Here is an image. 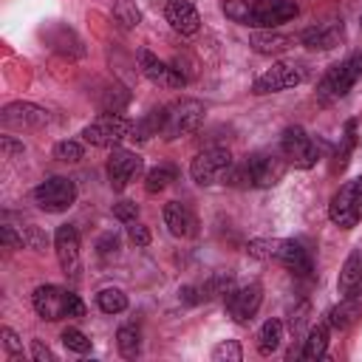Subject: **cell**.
Wrapping results in <instances>:
<instances>
[{
    "mask_svg": "<svg viewBox=\"0 0 362 362\" xmlns=\"http://www.w3.org/2000/svg\"><path fill=\"white\" fill-rule=\"evenodd\" d=\"M359 76H362V51H356V54H351L348 59H342V62H337V65L328 68V74L322 76V82H320V88H317L320 102L342 99V96L354 88V82H356Z\"/></svg>",
    "mask_w": 362,
    "mask_h": 362,
    "instance_id": "6da1fadb",
    "label": "cell"
},
{
    "mask_svg": "<svg viewBox=\"0 0 362 362\" xmlns=\"http://www.w3.org/2000/svg\"><path fill=\"white\" fill-rule=\"evenodd\" d=\"M116 345H119V354L124 359H136L139 351H141V334L136 325H122L116 331Z\"/></svg>",
    "mask_w": 362,
    "mask_h": 362,
    "instance_id": "4316f807",
    "label": "cell"
},
{
    "mask_svg": "<svg viewBox=\"0 0 362 362\" xmlns=\"http://www.w3.org/2000/svg\"><path fill=\"white\" fill-rule=\"evenodd\" d=\"M277 246H280L277 238H255V240H249L246 252H249L252 257H257V260H274Z\"/></svg>",
    "mask_w": 362,
    "mask_h": 362,
    "instance_id": "f546056e",
    "label": "cell"
},
{
    "mask_svg": "<svg viewBox=\"0 0 362 362\" xmlns=\"http://www.w3.org/2000/svg\"><path fill=\"white\" fill-rule=\"evenodd\" d=\"M328 320L325 322H317L311 331H308V337H305V345H303V359H308V362H317V359H322L325 356V348H328Z\"/></svg>",
    "mask_w": 362,
    "mask_h": 362,
    "instance_id": "cb8c5ba5",
    "label": "cell"
},
{
    "mask_svg": "<svg viewBox=\"0 0 362 362\" xmlns=\"http://www.w3.org/2000/svg\"><path fill=\"white\" fill-rule=\"evenodd\" d=\"M339 40H342V25H311L300 34V42L314 51H328L339 45Z\"/></svg>",
    "mask_w": 362,
    "mask_h": 362,
    "instance_id": "44dd1931",
    "label": "cell"
},
{
    "mask_svg": "<svg viewBox=\"0 0 362 362\" xmlns=\"http://www.w3.org/2000/svg\"><path fill=\"white\" fill-rule=\"evenodd\" d=\"M297 14H300V8H297V3H291V0H266V3L252 6L249 25L272 28V25H280V23L294 20Z\"/></svg>",
    "mask_w": 362,
    "mask_h": 362,
    "instance_id": "8fae6325",
    "label": "cell"
},
{
    "mask_svg": "<svg viewBox=\"0 0 362 362\" xmlns=\"http://www.w3.org/2000/svg\"><path fill=\"white\" fill-rule=\"evenodd\" d=\"M0 238H3V243H6V246H11V249H14V246H25L23 235H17L11 226H3V229H0Z\"/></svg>",
    "mask_w": 362,
    "mask_h": 362,
    "instance_id": "ee69618b",
    "label": "cell"
},
{
    "mask_svg": "<svg viewBox=\"0 0 362 362\" xmlns=\"http://www.w3.org/2000/svg\"><path fill=\"white\" fill-rule=\"evenodd\" d=\"M303 82V68L300 65H291V62H277L272 65L266 74H260L252 85V93L257 96H266V93H277V90H286V88H294Z\"/></svg>",
    "mask_w": 362,
    "mask_h": 362,
    "instance_id": "52a82bcc",
    "label": "cell"
},
{
    "mask_svg": "<svg viewBox=\"0 0 362 362\" xmlns=\"http://www.w3.org/2000/svg\"><path fill=\"white\" fill-rule=\"evenodd\" d=\"M229 167H232V153L226 147H206L192 158L189 175L195 184L206 187V184H215Z\"/></svg>",
    "mask_w": 362,
    "mask_h": 362,
    "instance_id": "5b68a950",
    "label": "cell"
},
{
    "mask_svg": "<svg viewBox=\"0 0 362 362\" xmlns=\"http://www.w3.org/2000/svg\"><path fill=\"white\" fill-rule=\"evenodd\" d=\"M54 158L57 161H65V164H76L82 158V144L79 141H71V139L57 141L54 144Z\"/></svg>",
    "mask_w": 362,
    "mask_h": 362,
    "instance_id": "d6a6232c",
    "label": "cell"
},
{
    "mask_svg": "<svg viewBox=\"0 0 362 362\" xmlns=\"http://www.w3.org/2000/svg\"><path fill=\"white\" fill-rule=\"evenodd\" d=\"M65 314L68 317H85V303L74 291H68V297H65Z\"/></svg>",
    "mask_w": 362,
    "mask_h": 362,
    "instance_id": "60d3db41",
    "label": "cell"
},
{
    "mask_svg": "<svg viewBox=\"0 0 362 362\" xmlns=\"http://www.w3.org/2000/svg\"><path fill=\"white\" fill-rule=\"evenodd\" d=\"M351 189H354V204H356V212L362 215V175L351 181Z\"/></svg>",
    "mask_w": 362,
    "mask_h": 362,
    "instance_id": "f6af8a7d",
    "label": "cell"
},
{
    "mask_svg": "<svg viewBox=\"0 0 362 362\" xmlns=\"http://www.w3.org/2000/svg\"><path fill=\"white\" fill-rule=\"evenodd\" d=\"M48 40H51V45H54L59 54H68V57H82V54H85L82 40H79V37H76L71 28L57 25L54 31H48Z\"/></svg>",
    "mask_w": 362,
    "mask_h": 362,
    "instance_id": "d4e9b609",
    "label": "cell"
},
{
    "mask_svg": "<svg viewBox=\"0 0 362 362\" xmlns=\"http://www.w3.org/2000/svg\"><path fill=\"white\" fill-rule=\"evenodd\" d=\"M359 317H362V288H356L354 294L342 297V303L328 311V325L337 328V331H345V328H351Z\"/></svg>",
    "mask_w": 362,
    "mask_h": 362,
    "instance_id": "ffe728a7",
    "label": "cell"
},
{
    "mask_svg": "<svg viewBox=\"0 0 362 362\" xmlns=\"http://www.w3.org/2000/svg\"><path fill=\"white\" fill-rule=\"evenodd\" d=\"M246 170H249V178H252V187H274L283 173H286V161L283 156L277 153H252L246 158Z\"/></svg>",
    "mask_w": 362,
    "mask_h": 362,
    "instance_id": "ba28073f",
    "label": "cell"
},
{
    "mask_svg": "<svg viewBox=\"0 0 362 362\" xmlns=\"http://www.w3.org/2000/svg\"><path fill=\"white\" fill-rule=\"evenodd\" d=\"M356 288H362V252L348 255V260L342 263L339 280H337V291H339L342 297L354 294Z\"/></svg>",
    "mask_w": 362,
    "mask_h": 362,
    "instance_id": "7402d4cb",
    "label": "cell"
},
{
    "mask_svg": "<svg viewBox=\"0 0 362 362\" xmlns=\"http://www.w3.org/2000/svg\"><path fill=\"white\" fill-rule=\"evenodd\" d=\"M274 260H277L280 266H286L291 274H300V277L311 274V269H314V260H311L308 249H305L300 240H291V238H288V240H280Z\"/></svg>",
    "mask_w": 362,
    "mask_h": 362,
    "instance_id": "e0dca14e",
    "label": "cell"
},
{
    "mask_svg": "<svg viewBox=\"0 0 362 362\" xmlns=\"http://www.w3.org/2000/svg\"><path fill=\"white\" fill-rule=\"evenodd\" d=\"M96 249H99V255H102V257H110V255H116V252H119V238H116L113 232H107V235H102V238H99Z\"/></svg>",
    "mask_w": 362,
    "mask_h": 362,
    "instance_id": "f35d334b",
    "label": "cell"
},
{
    "mask_svg": "<svg viewBox=\"0 0 362 362\" xmlns=\"http://www.w3.org/2000/svg\"><path fill=\"white\" fill-rule=\"evenodd\" d=\"M229 291H232V277L229 274H212L201 286V300H212V297H221V294H229Z\"/></svg>",
    "mask_w": 362,
    "mask_h": 362,
    "instance_id": "4dcf8cb0",
    "label": "cell"
},
{
    "mask_svg": "<svg viewBox=\"0 0 362 362\" xmlns=\"http://www.w3.org/2000/svg\"><path fill=\"white\" fill-rule=\"evenodd\" d=\"M31 354L37 362H54V354L48 351V345H42V339H34L31 342Z\"/></svg>",
    "mask_w": 362,
    "mask_h": 362,
    "instance_id": "7bdbcfd3",
    "label": "cell"
},
{
    "mask_svg": "<svg viewBox=\"0 0 362 362\" xmlns=\"http://www.w3.org/2000/svg\"><path fill=\"white\" fill-rule=\"evenodd\" d=\"M54 252H57V260L62 266L65 274L76 277L79 274V232L76 226L71 223H62L54 235Z\"/></svg>",
    "mask_w": 362,
    "mask_h": 362,
    "instance_id": "4fadbf2b",
    "label": "cell"
},
{
    "mask_svg": "<svg viewBox=\"0 0 362 362\" xmlns=\"http://www.w3.org/2000/svg\"><path fill=\"white\" fill-rule=\"evenodd\" d=\"M62 345L68 351H76V354H88L90 351V339L79 331V328H65L62 331Z\"/></svg>",
    "mask_w": 362,
    "mask_h": 362,
    "instance_id": "836d02e7",
    "label": "cell"
},
{
    "mask_svg": "<svg viewBox=\"0 0 362 362\" xmlns=\"http://www.w3.org/2000/svg\"><path fill=\"white\" fill-rule=\"evenodd\" d=\"M280 150H283V158L297 170H311L317 164V144L303 127H286L280 139Z\"/></svg>",
    "mask_w": 362,
    "mask_h": 362,
    "instance_id": "8992f818",
    "label": "cell"
},
{
    "mask_svg": "<svg viewBox=\"0 0 362 362\" xmlns=\"http://www.w3.org/2000/svg\"><path fill=\"white\" fill-rule=\"evenodd\" d=\"M113 20L122 25V28H136L141 23V11L133 0H116L113 6Z\"/></svg>",
    "mask_w": 362,
    "mask_h": 362,
    "instance_id": "f1b7e54d",
    "label": "cell"
},
{
    "mask_svg": "<svg viewBox=\"0 0 362 362\" xmlns=\"http://www.w3.org/2000/svg\"><path fill=\"white\" fill-rule=\"evenodd\" d=\"M164 226L170 229V235L175 238H189L195 235V215L187 204H178V201H170L164 204Z\"/></svg>",
    "mask_w": 362,
    "mask_h": 362,
    "instance_id": "d6986e66",
    "label": "cell"
},
{
    "mask_svg": "<svg viewBox=\"0 0 362 362\" xmlns=\"http://www.w3.org/2000/svg\"><path fill=\"white\" fill-rule=\"evenodd\" d=\"M178 294H181V300H184V303H198V300H201V297H195L198 291H195L192 286H184V288H181Z\"/></svg>",
    "mask_w": 362,
    "mask_h": 362,
    "instance_id": "c3c4849f",
    "label": "cell"
},
{
    "mask_svg": "<svg viewBox=\"0 0 362 362\" xmlns=\"http://www.w3.org/2000/svg\"><path fill=\"white\" fill-rule=\"evenodd\" d=\"M65 297H68L65 288L48 283V286H37V288H34L31 303H34V311H37L42 320L57 322V320L68 317V314H65Z\"/></svg>",
    "mask_w": 362,
    "mask_h": 362,
    "instance_id": "5bb4252c",
    "label": "cell"
},
{
    "mask_svg": "<svg viewBox=\"0 0 362 362\" xmlns=\"http://www.w3.org/2000/svg\"><path fill=\"white\" fill-rule=\"evenodd\" d=\"M223 14L235 23H243L249 25V17H252V6L246 0H223Z\"/></svg>",
    "mask_w": 362,
    "mask_h": 362,
    "instance_id": "d590c367",
    "label": "cell"
},
{
    "mask_svg": "<svg viewBox=\"0 0 362 362\" xmlns=\"http://www.w3.org/2000/svg\"><path fill=\"white\" fill-rule=\"evenodd\" d=\"M23 240H25V246H31V249H42V246H45V235H42L37 226H28V229L23 232Z\"/></svg>",
    "mask_w": 362,
    "mask_h": 362,
    "instance_id": "b9f144b4",
    "label": "cell"
},
{
    "mask_svg": "<svg viewBox=\"0 0 362 362\" xmlns=\"http://www.w3.org/2000/svg\"><path fill=\"white\" fill-rule=\"evenodd\" d=\"M212 359H215V362H240V359H243V348H240L235 339H226V342L215 345Z\"/></svg>",
    "mask_w": 362,
    "mask_h": 362,
    "instance_id": "e575fe53",
    "label": "cell"
},
{
    "mask_svg": "<svg viewBox=\"0 0 362 362\" xmlns=\"http://www.w3.org/2000/svg\"><path fill=\"white\" fill-rule=\"evenodd\" d=\"M328 218H331L339 229H351V226H356V223H359V218H362V215L356 212L351 181H348V184H342V187L334 192V198H331V204H328Z\"/></svg>",
    "mask_w": 362,
    "mask_h": 362,
    "instance_id": "9a60e30c",
    "label": "cell"
},
{
    "mask_svg": "<svg viewBox=\"0 0 362 362\" xmlns=\"http://www.w3.org/2000/svg\"><path fill=\"white\" fill-rule=\"evenodd\" d=\"M34 201L42 212H65L76 201V184L65 175H51L34 189Z\"/></svg>",
    "mask_w": 362,
    "mask_h": 362,
    "instance_id": "277c9868",
    "label": "cell"
},
{
    "mask_svg": "<svg viewBox=\"0 0 362 362\" xmlns=\"http://www.w3.org/2000/svg\"><path fill=\"white\" fill-rule=\"evenodd\" d=\"M96 303H99V308L105 314H119V311L127 308V294L122 288H102L96 294Z\"/></svg>",
    "mask_w": 362,
    "mask_h": 362,
    "instance_id": "83f0119b",
    "label": "cell"
},
{
    "mask_svg": "<svg viewBox=\"0 0 362 362\" xmlns=\"http://www.w3.org/2000/svg\"><path fill=\"white\" fill-rule=\"evenodd\" d=\"M136 215H139V204H133V201H119V204H113V218H116V221L133 223Z\"/></svg>",
    "mask_w": 362,
    "mask_h": 362,
    "instance_id": "8d00e7d4",
    "label": "cell"
},
{
    "mask_svg": "<svg viewBox=\"0 0 362 362\" xmlns=\"http://www.w3.org/2000/svg\"><path fill=\"white\" fill-rule=\"evenodd\" d=\"M139 65H141V74H144L153 85H158V88L175 90V88H184V82H187V76H184L178 68L167 65L164 59H158V57L150 54V51H139Z\"/></svg>",
    "mask_w": 362,
    "mask_h": 362,
    "instance_id": "30bf717a",
    "label": "cell"
},
{
    "mask_svg": "<svg viewBox=\"0 0 362 362\" xmlns=\"http://www.w3.org/2000/svg\"><path fill=\"white\" fill-rule=\"evenodd\" d=\"M260 303H263V288H260V283H249V286L232 288V291L226 294V311H229V317H232L235 322H240V325H246V322L257 314Z\"/></svg>",
    "mask_w": 362,
    "mask_h": 362,
    "instance_id": "9c48e42d",
    "label": "cell"
},
{
    "mask_svg": "<svg viewBox=\"0 0 362 362\" xmlns=\"http://www.w3.org/2000/svg\"><path fill=\"white\" fill-rule=\"evenodd\" d=\"M133 127L136 124L119 113H102L82 130V139L93 147H116L122 139H127L133 133Z\"/></svg>",
    "mask_w": 362,
    "mask_h": 362,
    "instance_id": "7a4b0ae2",
    "label": "cell"
},
{
    "mask_svg": "<svg viewBox=\"0 0 362 362\" xmlns=\"http://www.w3.org/2000/svg\"><path fill=\"white\" fill-rule=\"evenodd\" d=\"M280 339H283V322L280 320H266L260 334H257V351L260 356H272L277 348H280Z\"/></svg>",
    "mask_w": 362,
    "mask_h": 362,
    "instance_id": "484cf974",
    "label": "cell"
},
{
    "mask_svg": "<svg viewBox=\"0 0 362 362\" xmlns=\"http://www.w3.org/2000/svg\"><path fill=\"white\" fill-rule=\"evenodd\" d=\"M127 235H130V240H133L136 246H147V243H150V229H147L144 223H136V221H133V226L127 229Z\"/></svg>",
    "mask_w": 362,
    "mask_h": 362,
    "instance_id": "ab89813d",
    "label": "cell"
},
{
    "mask_svg": "<svg viewBox=\"0 0 362 362\" xmlns=\"http://www.w3.org/2000/svg\"><path fill=\"white\" fill-rule=\"evenodd\" d=\"M0 337H3L6 351H8L14 359H20V356H23V342H20V337H17L11 328H3V331H0Z\"/></svg>",
    "mask_w": 362,
    "mask_h": 362,
    "instance_id": "74e56055",
    "label": "cell"
},
{
    "mask_svg": "<svg viewBox=\"0 0 362 362\" xmlns=\"http://www.w3.org/2000/svg\"><path fill=\"white\" fill-rule=\"evenodd\" d=\"M3 153H6V156H14V153H23V144H17L14 139H8V136H6V139H3Z\"/></svg>",
    "mask_w": 362,
    "mask_h": 362,
    "instance_id": "bcb514c9",
    "label": "cell"
},
{
    "mask_svg": "<svg viewBox=\"0 0 362 362\" xmlns=\"http://www.w3.org/2000/svg\"><path fill=\"white\" fill-rule=\"evenodd\" d=\"M305 314H308V305H300V311H297V314H291V331H297V328L303 325Z\"/></svg>",
    "mask_w": 362,
    "mask_h": 362,
    "instance_id": "7dc6e473",
    "label": "cell"
},
{
    "mask_svg": "<svg viewBox=\"0 0 362 362\" xmlns=\"http://www.w3.org/2000/svg\"><path fill=\"white\" fill-rule=\"evenodd\" d=\"M164 14H167V23L178 34H195L201 28V17H198V11L189 0H167Z\"/></svg>",
    "mask_w": 362,
    "mask_h": 362,
    "instance_id": "ac0fdd59",
    "label": "cell"
},
{
    "mask_svg": "<svg viewBox=\"0 0 362 362\" xmlns=\"http://www.w3.org/2000/svg\"><path fill=\"white\" fill-rule=\"evenodd\" d=\"M0 122L6 127H17V130H23V127H42V124L51 122V113L45 107H40V105H31V102H11V105L3 107Z\"/></svg>",
    "mask_w": 362,
    "mask_h": 362,
    "instance_id": "7c38bea8",
    "label": "cell"
},
{
    "mask_svg": "<svg viewBox=\"0 0 362 362\" xmlns=\"http://www.w3.org/2000/svg\"><path fill=\"white\" fill-rule=\"evenodd\" d=\"M141 170V158L130 150H113L107 158V178L113 189H124L127 181Z\"/></svg>",
    "mask_w": 362,
    "mask_h": 362,
    "instance_id": "2e32d148",
    "label": "cell"
},
{
    "mask_svg": "<svg viewBox=\"0 0 362 362\" xmlns=\"http://www.w3.org/2000/svg\"><path fill=\"white\" fill-rule=\"evenodd\" d=\"M291 42H294L291 37L277 34V31H255V34H252V40H249V45H252L257 54H266V57L288 51V48H291Z\"/></svg>",
    "mask_w": 362,
    "mask_h": 362,
    "instance_id": "603a6c76",
    "label": "cell"
},
{
    "mask_svg": "<svg viewBox=\"0 0 362 362\" xmlns=\"http://www.w3.org/2000/svg\"><path fill=\"white\" fill-rule=\"evenodd\" d=\"M359 23H362V17H359Z\"/></svg>",
    "mask_w": 362,
    "mask_h": 362,
    "instance_id": "681fc988",
    "label": "cell"
},
{
    "mask_svg": "<svg viewBox=\"0 0 362 362\" xmlns=\"http://www.w3.org/2000/svg\"><path fill=\"white\" fill-rule=\"evenodd\" d=\"M204 122V105L198 99H178L167 107L164 122V139H178L187 133H195Z\"/></svg>",
    "mask_w": 362,
    "mask_h": 362,
    "instance_id": "3957f363",
    "label": "cell"
},
{
    "mask_svg": "<svg viewBox=\"0 0 362 362\" xmlns=\"http://www.w3.org/2000/svg\"><path fill=\"white\" fill-rule=\"evenodd\" d=\"M173 178H175V170H173V167H153V170L147 173L144 187H147V192H161Z\"/></svg>",
    "mask_w": 362,
    "mask_h": 362,
    "instance_id": "1f68e13d",
    "label": "cell"
}]
</instances>
